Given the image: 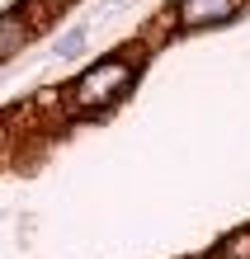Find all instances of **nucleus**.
I'll use <instances>...</instances> for the list:
<instances>
[{
  "mask_svg": "<svg viewBox=\"0 0 250 259\" xmlns=\"http://www.w3.org/2000/svg\"><path fill=\"white\" fill-rule=\"evenodd\" d=\"M241 10V0H180V19L189 28H208V24H222Z\"/></svg>",
  "mask_w": 250,
  "mask_h": 259,
  "instance_id": "obj_2",
  "label": "nucleus"
},
{
  "mask_svg": "<svg viewBox=\"0 0 250 259\" xmlns=\"http://www.w3.org/2000/svg\"><path fill=\"white\" fill-rule=\"evenodd\" d=\"M217 259H241V254H231V250H222V254H217Z\"/></svg>",
  "mask_w": 250,
  "mask_h": 259,
  "instance_id": "obj_4",
  "label": "nucleus"
},
{
  "mask_svg": "<svg viewBox=\"0 0 250 259\" xmlns=\"http://www.w3.org/2000/svg\"><path fill=\"white\" fill-rule=\"evenodd\" d=\"M132 90V62H123V57H109V62H95L81 80H76V90H71V104L81 113H95V109H104V104H114V99H123Z\"/></svg>",
  "mask_w": 250,
  "mask_h": 259,
  "instance_id": "obj_1",
  "label": "nucleus"
},
{
  "mask_svg": "<svg viewBox=\"0 0 250 259\" xmlns=\"http://www.w3.org/2000/svg\"><path fill=\"white\" fill-rule=\"evenodd\" d=\"M231 254H241V259H250V231H241L236 240H231V245H227Z\"/></svg>",
  "mask_w": 250,
  "mask_h": 259,
  "instance_id": "obj_3",
  "label": "nucleus"
}]
</instances>
